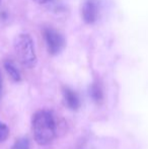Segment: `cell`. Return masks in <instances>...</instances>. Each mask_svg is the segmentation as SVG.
<instances>
[{
    "label": "cell",
    "instance_id": "1",
    "mask_svg": "<svg viewBox=\"0 0 148 149\" xmlns=\"http://www.w3.org/2000/svg\"><path fill=\"white\" fill-rule=\"evenodd\" d=\"M32 131L35 141L39 145L50 144L57 134V124L54 115L47 110L36 112L32 118Z\"/></svg>",
    "mask_w": 148,
    "mask_h": 149
},
{
    "label": "cell",
    "instance_id": "2",
    "mask_svg": "<svg viewBox=\"0 0 148 149\" xmlns=\"http://www.w3.org/2000/svg\"><path fill=\"white\" fill-rule=\"evenodd\" d=\"M13 49L19 62L26 68H33L37 64L35 43L28 33H20L15 37Z\"/></svg>",
    "mask_w": 148,
    "mask_h": 149
},
{
    "label": "cell",
    "instance_id": "3",
    "mask_svg": "<svg viewBox=\"0 0 148 149\" xmlns=\"http://www.w3.org/2000/svg\"><path fill=\"white\" fill-rule=\"evenodd\" d=\"M43 37L50 54L56 55L60 53L65 46V39L57 29L51 26H46L43 29Z\"/></svg>",
    "mask_w": 148,
    "mask_h": 149
},
{
    "label": "cell",
    "instance_id": "4",
    "mask_svg": "<svg viewBox=\"0 0 148 149\" xmlns=\"http://www.w3.org/2000/svg\"><path fill=\"white\" fill-rule=\"evenodd\" d=\"M99 4L97 0H84L81 6V14L85 22L92 24L99 17Z\"/></svg>",
    "mask_w": 148,
    "mask_h": 149
},
{
    "label": "cell",
    "instance_id": "5",
    "mask_svg": "<svg viewBox=\"0 0 148 149\" xmlns=\"http://www.w3.org/2000/svg\"><path fill=\"white\" fill-rule=\"evenodd\" d=\"M63 97L65 100V104H67V107L72 111H77L81 106L80 98H79L78 94L74 91L73 89H71L70 87L65 86L63 88Z\"/></svg>",
    "mask_w": 148,
    "mask_h": 149
},
{
    "label": "cell",
    "instance_id": "6",
    "mask_svg": "<svg viewBox=\"0 0 148 149\" xmlns=\"http://www.w3.org/2000/svg\"><path fill=\"white\" fill-rule=\"evenodd\" d=\"M3 66H4V69H5L6 73L9 75V77L12 79V80L16 81V82L20 81V79H22V75H20L19 70H18V68L16 67V65L14 64L13 61L10 60V59L5 60L4 61Z\"/></svg>",
    "mask_w": 148,
    "mask_h": 149
},
{
    "label": "cell",
    "instance_id": "7",
    "mask_svg": "<svg viewBox=\"0 0 148 149\" xmlns=\"http://www.w3.org/2000/svg\"><path fill=\"white\" fill-rule=\"evenodd\" d=\"M90 95L92 97V100L97 102H99L103 100V89H101V85L97 83H93L90 87Z\"/></svg>",
    "mask_w": 148,
    "mask_h": 149
},
{
    "label": "cell",
    "instance_id": "8",
    "mask_svg": "<svg viewBox=\"0 0 148 149\" xmlns=\"http://www.w3.org/2000/svg\"><path fill=\"white\" fill-rule=\"evenodd\" d=\"M11 149H30V141L26 137L19 138L14 142Z\"/></svg>",
    "mask_w": 148,
    "mask_h": 149
},
{
    "label": "cell",
    "instance_id": "9",
    "mask_svg": "<svg viewBox=\"0 0 148 149\" xmlns=\"http://www.w3.org/2000/svg\"><path fill=\"white\" fill-rule=\"evenodd\" d=\"M9 136V128L0 121V143L4 142Z\"/></svg>",
    "mask_w": 148,
    "mask_h": 149
},
{
    "label": "cell",
    "instance_id": "10",
    "mask_svg": "<svg viewBox=\"0 0 148 149\" xmlns=\"http://www.w3.org/2000/svg\"><path fill=\"white\" fill-rule=\"evenodd\" d=\"M36 2L40 4H45V5L51 6L53 9L58 10L59 8V3H58V0H35Z\"/></svg>",
    "mask_w": 148,
    "mask_h": 149
},
{
    "label": "cell",
    "instance_id": "11",
    "mask_svg": "<svg viewBox=\"0 0 148 149\" xmlns=\"http://www.w3.org/2000/svg\"><path fill=\"white\" fill-rule=\"evenodd\" d=\"M0 90H1V74H0Z\"/></svg>",
    "mask_w": 148,
    "mask_h": 149
},
{
    "label": "cell",
    "instance_id": "12",
    "mask_svg": "<svg viewBox=\"0 0 148 149\" xmlns=\"http://www.w3.org/2000/svg\"><path fill=\"white\" fill-rule=\"evenodd\" d=\"M0 1H1V0H0Z\"/></svg>",
    "mask_w": 148,
    "mask_h": 149
}]
</instances>
